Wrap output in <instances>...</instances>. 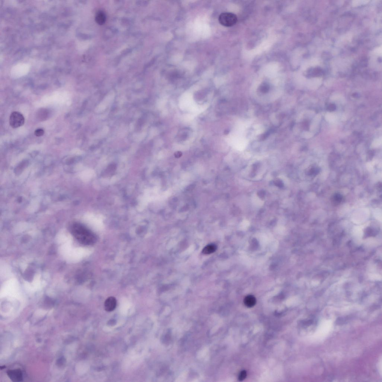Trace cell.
<instances>
[{
    "label": "cell",
    "mask_w": 382,
    "mask_h": 382,
    "mask_svg": "<svg viewBox=\"0 0 382 382\" xmlns=\"http://www.w3.org/2000/svg\"><path fill=\"white\" fill-rule=\"evenodd\" d=\"M72 233L77 241L84 245H92L96 241L94 234L81 225H75L73 228Z\"/></svg>",
    "instance_id": "1"
},
{
    "label": "cell",
    "mask_w": 382,
    "mask_h": 382,
    "mask_svg": "<svg viewBox=\"0 0 382 382\" xmlns=\"http://www.w3.org/2000/svg\"><path fill=\"white\" fill-rule=\"evenodd\" d=\"M219 23L225 27L233 26L238 21L236 15L232 13H221L219 17Z\"/></svg>",
    "instance_id": "2"
},
{
    "label": "cell",
    "mask_w": 382,
    "mask_h": 382,
    "mask_svg": "<svg viewBox=\"0 0 382 382\" xmlns=\"http://www.w3.org/2000/svg\"><path fill=\"white\" fill-rule=\"evenodd\" d=\"M25 122V118L23 114L17 111H14L10 115L9 123L10 126L13 129L23 126Z\"/></svg>",
    "instance_id": "3"
},
{
    "label": "cell",
    "mask_w": 382,
    "mask_h": 382,
    "mask_svg": "<svg viewBox=\"0 0 382 382\" xmlns=\"http://www.w3.org/2000/svg\"><path fill=\"white\" fill-rule=\"evenodd\" d=\"M29 65L25 63H19L13 66L11 69L12 75L20 76L26 74L30 70Z\"/></svg>",
    "instance_id": "4"
},
{
    "label": "cell",
    "mask_w": 382,
    "mask_h": 382,
    "mask_svg": "<svg viewBox=\"0 0 382 382\" xmlns=\"http://www.w3.org/2000/svg\"><path fill=\"white\" fill-rule=\"evenodd\" d=\"M7 374L10 379L13 382L21 381L23 380L21 371L20 369L10 370L8 372Z\"/></svg>",
    "instance_id": "5"
},
{
    "label": "cell",
    "mask_w": 382,
    "mask_h": 382,
    "mask_svg": "<svg viewBox=\"0 0 382 382\" xmlns=\"http://www.w3.org/2000/svg\"><path fill=\"white\" fill-rule=\"evenodd\" d=\"M116 306L117 300L114 297H110L107 298L105 302V309L107 312L113 311Z\"/></svg>",
    "instance_id": "6"
},
{
    "label": "cell",
    "mask_w": 382,
    "mask_h": 382,
    "mask_svg": "<svg viewBox=\"0 0 382 382\" xmlns=\"http://www.w3.org/2000/svg\"><path fill=\"white\" fill-rule=\"evenodd\" d=\"M95 20L98 24H104L106 21V16L105 13L102 11L98 12L96 15Z\"/></svg>",
    "instance_id": "7"
},
{
    "label": "cell",
    "mask_w": 382,
    "mask_h": 382,
    "mask_svg": "<svg viewBox=\"0 0 382 382\" xmlns=\"http://www.w3.org/2000/svg\"><path fill=\"white\" fill-rule=\"evenodd\" d=\"M245 304L249 308H251L255 306L256 303V300L253 296L249 295L245 298L244 300Z\"/></svg>",
    "instance_id": "8"
},
{
    "label": "cell",
    "mask_w": 382,
    "mask_h": 382,
    "mask_svg": "<svg viewBox=\"0 0 382 382\" xmlns=\"http://www.w3.org/2000/svg\"><path fill=\"white\" fill-rule=\"evenodd\" d=\"M217 249L216 245L214 244H211L206 245L203 249L202 253L204 255H209L214 253Z\"/></svg>",
    "instance_id": "9"
},
{
    "label": "cell",
    "mask_w": 382,
    "mask_h": 382,
    "mask_svg": "<svg viewBox=\"0 0 382 382\" xmlns=\"http://www.w3.org/2000/svg\"><path fill=\"white\" fill-rule=\"evenodd\" d=\"M343 197L340 193H335L331 197V202L335 205L340 204L343 200Z\"/></svg>",
    "instance_id": "10"
},
{
    "label": "cell",
    "mask_w": 382,
    "mask_h": 382,
    "mask_svg": "<svg viewBox=\"0 0 382 382\" xmlns=\"http://www.w3.org/2000/svg\"><path fill=\"white\" fill-rule=\"evenodd\" d=\"M320 170V168L318 167L313 166L310 168L309 171V173L310 175L315 176V175L318 174L319 173Z\"/></svg>",
    "instance_id": "11"
},
{
    "label": "cell",
    "mask_w": 382,
    "mask_h": 382,
    "mask_svg": "<svg viewBox=\"0 0 382 382\" xmlns=\"http://www.w3.org/2000/svg\"><path fill=\"white\" fill-rule=\"evenodd\" d=\"M44 133H45V131H44L43 129H36L35 131V135L37 136V137H40V136H43Z\"/></svg>",
    "instance_id": "12"
},
{
    "label": "cell",
    "mask_w": 382,
    "mask_h": 382,
    "mask_svg": "<svg viewBox=\"0 0 382 382\" xmlns=\"http://www.w3.org/2000/svg\"><path fill=\"white\" fill-rule=\"evenodd\" d=\"M247 376V373L246 371H243L240 373L239 376L238 377V380L240 381H243L245 380Z\"/></svg>",
    "instance_id": "13"
},
{
    "label": "cell",
    "mask_w": 382,
    "mask_h": 382,
    "mask_svg": "<svg viewBox=\"0 0 382 382\" xmlns=\"http://www.w3.org/2000/svg\"><path fill=\"white\" fill-rule=\"evenodd\" d=\"M335 106L334 105H331L330 106V107H329V110L331 111L333 110H334V109H335Z\"/></svg>",
    "instance_id": "14"
}]
</instances>
